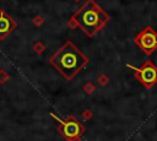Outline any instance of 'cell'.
Listing matches in <instances>:
<instances>
[{"mask_svg": "<svg viewBox=\"0 0 157 141\" xmlns=\"http://www.w3.org/2000/svg\"><path fill=\"white\" fill-rule=\"evenodd\" d=\"M109 21V15L94 1L86 0L67 21L70 28H81L88 37H93Z\"/></svg>", "mask_w": 157, "mask_h": 141, "instance_id": "6da1fadb", "label": "cell"}, {"mask_svg": "<svg viewBox=\"0 0 157 141\" xmlns=\"http://www.w3.org/2000/svg\"><path fill=\"white\" fill-rule=\"evenodd\" d=\"M156 32H157V31H156Z\"/></svg>", "mask_w": 157, "mask_h": 141, "instance_id": "5bb4252c", "label": "cell"}, {"mask_svg": "<svg viewBox=\"0 0 157 141\" xmlns=\"http://www.w3.org/2000/svg\"><path fill=\"white\" fill-rule=\"evenodd\" d=\"M10 80V75L4 70V69H1L0 70V83H5V82H7Z\"/></svg>", "mask_w": 157, "mask_h": 141, "instance_id": "30bf717a", "label": "cell"}, {"mask_svg": "<svg viewBox=\"0 0 157 141\" xmlns=\"http://www.w3.org/2000/svg\"><path fill=\"white\" fill-rule=\"evenodd\" d=\"M16 21L6 13L5 10L0 9V40H5L16 28Z\"/></svg>", "mask_w": 157, "mask_h": 141, "instance_id": "8992f818", "label": "cell"}, {"mask_svg": "<svg viewBox=\"0 0 157 141\" xmlns=\"http://www.w3.org/2000/svg\"><path fill=\"white\" fill-rule=\"evenodd\" d=\"M134 43L146 54L151 55L157 50V32L147 26L134 38Z\"/></svg>", "mask_w": 157, "mask_h": 141, "instance_id": "5b68a950", "label": "cell"}, {"mask_svg": "<svg viewBox=\"0 0 157 141\" xmlns=\"http://www.w3.org/2000/svg\"><path fill=\"white\" fill-rule=\"evenodd\" d=\"M33 49L37 54H42L44 50H45V45L42 43V42H37L34 45H33Z\"/></svg>", "mask_w": 157, "mask_h": 141, "instance_id": "9c48e42d", "label": "cell"}, {"mask_svg": "<svg viewBox=\"0 0 157 141\" xmlns=\"http://www.w3.org/2000/svg\"><path fill=\"white\" fill-rule=\"evenodd\" d=\"M81 116H82L85 120H90V119L93 116V113H92L91 110H88V109H85V110L81 113Z\"/></svg>", "mask_w": 157, "mask_h": 141, "instance_id": "8fae6325", "label": "cell"}, {"mask_svg": "<svg viewBox=\"0 0 157 141\" xmlns=\"http://www.w3.org/2000/svg\"><path fill=\"white\" fill-rule=\"evenodd\" d=\"M129 69H131L135 72L136 80L145 87V88H152L157 83V66L152 60L145 61L141 66H134L131 64H126Z\"/></svg>", "mask_w": 157, "mask_h": 141, "instance_id": "277c9868", "label": "cell"}, {"mask_svg": "<svg viewBox=\"0 0 157 141\" xmlns=\"http://www.w3.org/2000/svg\"><path fill=\"white\" fill-rule=\"evenodd\" d=\"M75 1H80V0H75Z\"/></svg>", "mask_w": 157, "mask_h": 141, "instance_id": "4fadbf2b", "label": "cell"}, {"mask_svg": "<svg viewBox=\"0 0 157 141\" xmlns=\"http://www.w3.org/2000/svg\"><path fill=\"white\" fill-rule=\"evenodd\" d=\"M43 22H44V18H43L42 16H36V17L33 18V25H34V26H37V27H38V26H40Z\"/></svg>", "mask_w": 157, "mask_h": 141, "instance_id": "7c38bea8", "label": "cell"}, {"mask_svg": "<svg viewBox=\"0 0 157 141\" xmlns=\"http://www.w3.org/2000/svg\"><path fill=\"white\" fill-rule=\"evenodd\" d=\"M50 116L58 123V131L66 141H81L85 132V126L76 116L67 115L65 119H63L54 113H50Z\"/></svg>", "mask_w": 157, "mask_h": 141, "instance_id": "3957f363", "label": "cell"}, {"mask_svg": "<svg viewBox=\"0 0 157 141\" xmlns=\"http://www.w3.org/2000/svg\"><path fill=\"white\" fill-rule=\"evenodd\" d=\"M97 82H98V85L102 86V87L107 86V85L109 83V77H108V75H105V74H101V75L97 77Z\"/></svg>", "mask_w": 157, "mask_h": 141, "instance_id": "52a82bcc", "label": "cell"}, {"mask_svg": "<svg viewBox=\"0 0 157 141\" xmlns=\"http://www.w3.org/2000/svg\"><path fill=\"white\" fill-rule=\"evenodd\" d=\"M50 64L65 80H71L88 64V58L67 40L53 54Z\"/></svg>", "mask_w": 157, "mask_h": 141, "instance_id": "7a4b0ae2", "label": "cell"}, {"mask_svg": "<svg viewBox=\"0 0 157 141\" xmlns=\"http://www.w3.org/2000/svg\"><path fill=\"white\" fill-rule=\"evenodd\" d=\"M83 91L87 93V94H92L94 91H96V86L92 83V82H87L83 85Z\"/></svg>", "mask_w": 157, "mask_h": 141, "instance_id": "ba28073f", "label": "cell"}]
</instances>
